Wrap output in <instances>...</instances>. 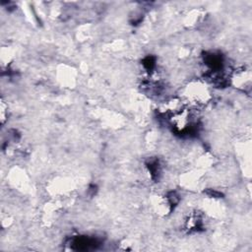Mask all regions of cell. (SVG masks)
<instances>
[{"label": "cell", "instance_id": "6da1fadb", "mask_svg": "<svg viewBox=\"0 0 252 252\" xmlns=\"http://www.w3.org/2000/svg\"><path fill=\"white\" fill-rule=\"evenodd\" d=\"M185 97L189 103L194 106L202 105L207 102L209 98V92L206 86L201 83L190 85L185 91Z\"/></svg>", "mask_w": 252, "mask_h": 252}]
</instances>
